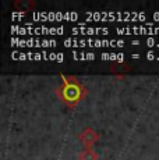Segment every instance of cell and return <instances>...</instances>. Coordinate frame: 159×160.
Returning a JSON list of instances; mask_svg holds the SVG:
<instances>
[{"label":"cell","mask_w":159,"mask_h":160,"mask_svg":"<svg viewBox=\"0 0 159 160\" xmlns=\"http://www.w3.org/2000/svg\"><path fill=\"white\" fill-rule=\"evenodd\" d=\"M85 17L94 21H141L146 18L145 13H137V11H88Z\"/></svg>","instance_id":"cell-1"},{"label":"cell","mask_w":159,"mask_h":160,"mask_svg":"<svg viewBox=\"0 0 159 160\" xmlns=\"http://www.w3.org/2000/svg\"><path fill=\"white\" fill-rule=\"evenodd\" d=\"M63 45L66 48H123L124 41H99V39H74V38H67L63 41Z\"/></svg>","instance_id":"cell-2"},{"label":"cell","mask_w":159,"mask_h":160,"mask_svg":"<svg viewBox=\"0 0 159 160\" xmlns=\"http://www.w3.org/2000/svg\"><path fill=\"white\" fill-rule=\"evenodd\" d=\"M78 13H74V11H67V13H62V11H50V13H46V11H33L32 13V18L35 21H75L78 20Z\"/></svg>","instance_id":"cell-3"},{"label":"cell","mask_w":159,"mask_h":160,"mask_svg":"<svg viewBox=\"0 0 159 160\" xmlns=\"http://www.w3.org/2000/svg\"><path fill=\"white\" fill-rule=\"evenodd\" d=\"M11 46H20V48H53L57 46L56 41H50V39H11Z\"/></svg>","instance_id":"cell-4"},{"label":"cell","mask_w":159,"mask_h":160,"mask_svg":"<svg viewBox=\"0 0 159 160\" xmlns=\"http://www.w3.org/2000/svg\"><path fill=\"white\" fill-rule=\"evenodd\" d=\"M119 35H159V27H124V28H116Z\"/></svg>","instance_id":"cell-5"},{"label":"cell","mask_w":159,"mask_h":160,"mask_svg":"<svg viewBox=\"0 0 159 160\" xmlns=\"http://www.w3.org/2000/svg\"><path fill=\"white\" fill-rule=\"evenodd\" d=\"M71 32L74 35H108L110 32L109 28H94V27H85V24H81V27H77V28H73Z\"/></svg>","instance_id":"cell-6"},{"label":"cell","mask_w":159,"mask_h":160,"mask_svg":"<svg viewBox=\"0 0 159 160\" xmlns=\"http://www.w3.org/2000/svg\"><path fill=\"white\" fill-rule=\"evenodd\" d=\"M66 32L64 27H38V28H33V35H63Z\"/></svg>","instance_id":"cell-7"},{"label":"cell","mask_w":159,"mask_h":160,"mask_svg":"<svg viewBox=\"0 0 159 160\" xmlns=\"http://www.w3.org/2000/svg\"><path fill=\"white\" fill-rule=\"evenodd\" d=\"M102 60H113V61H123L124 54L123 53H102L100 54Z\"/></svg>","instance_id":"cell-8"},{"label":"cell","mask_w":159,"mask_h":160,"mask_svg":"<svg viewBox=\"0 0 159 160\" xmlns=\"http://www.w3.org/2000/svg\"><path fill=\"white\" fill-rule=\"evenodd\" d=\"M96 54L95 53H78V52H73V58L74 60H95Z\"/></svg>","instance_id":"cell-9"},{"label":"cell","mask_w":159,"mask_h":160,"mask_svg":"<svg viewBox=\"0 0 159 160\" xmlns=\"http://www.w3.org/2000/svg\"><path fill=\"white\" fill-rule=\"evenodd\" d=\"M80 160H98V155L94 150L85 149L82 153H80Z\"/></svg>","instance_id":"cell-10"},{"label":"cell","mask_w":159,"mask_h":160,"mask_svg":"<svg viewBox=\"0 0 159 160\" xmlns=\"http://www.w3.org/2000/svg\"><path fill=\"white\" fill-rule=\"evenodd\" d=\"M66 89H69V93H66V98H69V99H77V96H78L77 87H69Z\"/></svg>","instance_id":"cell-11"},{"label":"cell","mask_w":159,"mask_h":160,"mask_svg":"<svg viewBox=\"0 0 159 160\" xmlns=\"http://www.w3.org/2000/svg\"><path fill=\"white\" fill-rule=\"evenodd\" d=\"M154 18H155L156 21H159V13H155V14H154Z\"/></svg>","instance_id":"cell-12"}]
</instances>
